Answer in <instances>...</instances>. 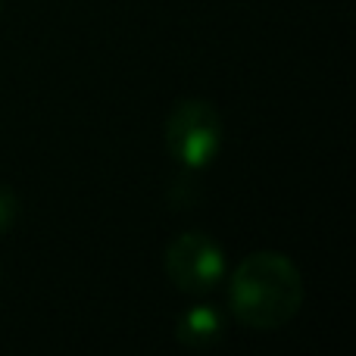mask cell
Wrapping results in <instances>:
<instances>
[{
    "instance_id": "obj_1",
    "label": "cell",
    "mask_w": 356,
    "mask_h": 356,
    "mask_svg": "<svg viewBox=\"0 0 356 356\" xmlns=\"http://www.w3.org/2000/svg\"><path fill=\"white\" fill-rule=\"evenodd\" d=\"M303 275L284 253L259 250L244 257L232 272V316L253 332L288 325L303 307Z\"/></svg>"
},
{
    "instance_id": "obj_2",
    "label": "cell",
    "mask_w": 356,
    "mask_h": 356,
    "mask_svg": "<svg viewBox=\"0 0 356 356\" xmlns=\"http://www.w3.org/2000/svg\"><path fill=\"white\" fill-rule=\"evenodd\" d=\"M166 150L178 166L200 172V169L213 166L219 156L222 141H225V129H222V116L209 100L188 97L178 100L166 119Z\"/></svg>"
},
{
    "instance_id": "obj_3",
    "label": "cell",
    "mask_w": 356,
    "mask_h": 356,
    "mask_svg": "<svg viewBox=\"0 0 356 356\" xmlns=\"http://www.w3.org/2000/svg\"><path fill=\"white\" fill-rule=\"evenodd\" d=\"M166 275L184 294H207L225 282V253L207 232H184L166 247Z\"/></svg>"
},
{
    "instance_id": "obj_4",
    "label": "cell",
    "mask_w": 356,
    "mask_h": 356,
    "mask_svg": "<svg viewBox=\"0 0 356 356\" xmlns=\"http://www.w3.org/2000/svg\"><path fill=\"white\" fill-rule=\"evenodd\" d=\"M175 338L191 350H207L225 338V316L209 303H194L175 319Z\"/></svg>"
},
{
    "instance_id": "obj_5",
    "label": "cell",
    "mask_w": 356,
    "mask_h": 356,
    "mask_svg": "<svg viewBox=\"0 0 356 356\" xmlns=\"http://www.w3.org/2000/svg\"><path fill=\"white\" fill-rule=\"evenodd\" d=\"M19 219V197L13 188L0 184V234H10Z\"/></svg>"
}]
</instances>
